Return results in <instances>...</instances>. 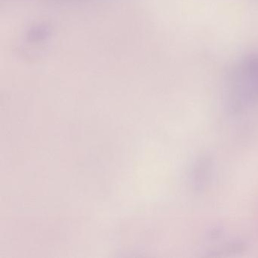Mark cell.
<instances>
[{
  "instance_id": "1",
  "label": "cell",
  "mask_w": 258,
  "mask_h": 258,
  "mask_svg": "<svg viewBox=\"0 0 258 258\" xmlns=\"http://www.w3.org/2000/svg\"><path fill=\"white\" fill-rule=\"evenodd\" d=\"M208 167H210V165L208 164V160H205V159L201 160L200 163L198 165V167L196 168V172H195V174H196L195 181H196L197 187H202V186L205 185V181H207V178H208V173H210Z\"/></svg>"
}]
</instances>
